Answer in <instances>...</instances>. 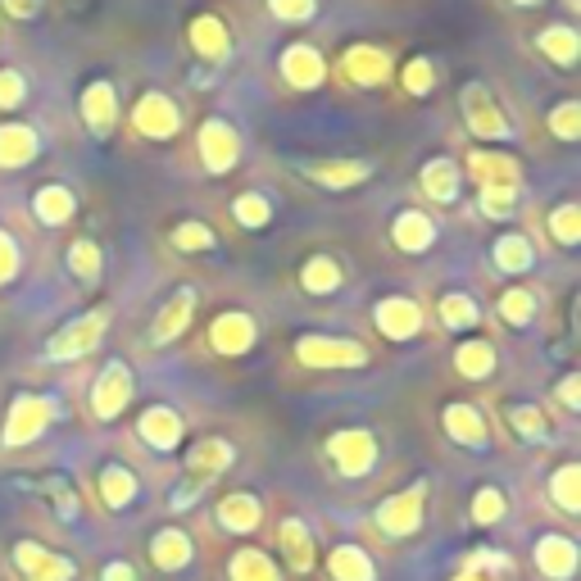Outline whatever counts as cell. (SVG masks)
Instances as JSON below:
<instances>
[{
	"label": "cell",
	"instance_id": "obj_1",
	"mask_svg": "<svg viewBox=\"0 0 581 581\" xmlns=\"http://www.w3.org/2000/svg\"><path fill=\"white\" fill-rule=\"evenodd\" d=\"M459 114H464V128L477 137V141H514L518 128L509 123V114L500 110V100L487 83H464L459 87Z\"/></svg>",
	"mask_w": 581,
	"mask_h": 581
},
{
	"label": "cell",
	"instance_id": "obj_2",
	"mask_svg": "<svg viewBox=\"0 0 581 581\" xmlns=\"http://www.w3.org/2000/svg\"><path fill=\"white\" fill-rule=\"evenodd\" d=\"M195 150H200V168L210 173V178H227L237 164H241V132L232 118H205L195 132Z\"/></svg>",
	"mask_w": 581,
	"mask_h": 581
},
{
	"label": "cell",
	"instance_id": "obj_3",
	"mask_svg": "<svg viewBox=\"0 0 581 581\" xmlns=\"http://www.w3.org/2000/svg\"><path fill=\"white\" fill-rule=\"evenodd\" d=\"M105 332H110V310L100 305V310H87V314H78V318H68L55 337L46 341V359H83V355H91V350L105 341Z\"/></svg>",
	"mask_w": 581,
	"mask_h": 581
},
{
	"label": "cell",
	"instance_id": "obj_4",
	"mask_svg": "<svg viewBox=\"0 0 581 581\" xmlns=\"http://www.w3.org/2000/svg\"><path fill=\"white\" fill-rule=\"evenodd\" d=\"M295 359L305 368H368V345L355 337L305 332L295 341Z\"/></svg>",
	"mask_w": 581,
	"mask_h": 581
},
{
	"label": "cell",
	"instance_id": "obj_5",
	"mask_svg": "<svg viewBox=\"0 0 581 581\" xmlns=\"http://www.w3.org/2000/svg\"><path fill=\"white\" fill-rule=\"evenodd\" d=\"M291 168L318 191H355L364 187L377 164L372 160H355V155H337V160H291Z\"/></svg>",
	"mask_w": 581,
	"mask_h": 581
},
{
	"label": "cell",
	"instance_id": "obj_6",
	"mask_svg": "<svg viewBox=\"0 0 581 581\" xmlns=\"http://www.w3.org/2000/svg\"><path fill=\"white\" fill-rule=\"evenodd\" d=\"M55 422V400L50 395H33V391H18L10 404V418H5V432H0V445H28L37 441L46 427Z\"/></svg>",
	"mask_w": 581,
	"mask_h": 581
},
{
	"label": "cell",
	"instance_id": "obj_7",
	"mask_svg": "<svg viewBox=\"0 0 581 581\" xmlns=\"http://www.w3.org/2000/svg\"><path fill=\"white\" fill-rule=\"evenodd\" d=\"M132 128L146 141H173L182 132V110L178 100L164 96V91H141V100L132 105Z\"/></svg>",
	"mask_w": 581,
	"mask_h": 581
},
{
	"label": "cell",
	"instance_id": "obj_8",
	"mask_svg": "<svg viewBox=\"0 0 581 581\" xmlns=\"http://www.w3.org/2000/svg\"><path fill=\"white\" fill-rule=\"evenodd\" d=\"M78 114H83L87 132H91L96 141H110V137L118 132V118H123L114 83H110V78H91V83L83 87V96H78Z\"/></svg>",
	"mask_w": 581,
	"mask_h": 581
},
{
	"label": "cell",
	"instance_id": "obj_9",
	"mask_svg": "<svg viewBox=\"0 0 581 581\" xmlns=\"http://www.w3.org/2000/svg\"><path fill=\"white\" fill-rule=\"evenodd\" d=\"M132 368L123 364V359H110L105 368L96 372V382H91V414L100 422H110L118 418L123 409H128V400H132Z\"/></svg>",
	"mask_w": 581,
	"mask_h": 581
},
{
	"label": "cell",
	"instance_id": "obj_10",
	"mask_svg": "<svg viewBox=\"0 0 581 581\" xmlns=\"http://www.w3.org/2000/svg\"><path fill=\"white\" fill-rule=\"evenodd\" d=\"M341 73H345V83H355V87H387L395 78V64H391V50L387 46H345V55H341Z\"/></svg>",
	"mask_w": 581,
	"mask_h": 581
},
{
	"label": "cell",
	"instance_id": "obj_11",
	"mask_svg": "<svg viewBox=\"0 0 581 581\" xmlns=\"http://www.w3.org/2000/svg\"><path fill=\"white\" fill-rule=\"evenodd\" d=\"M277 73H282V83L291 91H318L327 83V60L318 46L291 41V46H282V55H277Z\"/></svg>",
	"mask_w": 581,
	"mask_h": 581
},
{
	"label": "cell",
	"instance_id": "obj_12",
	"mask_svg": "<svg viewBox=\"0 0 581 581\" xmlns=\"http://www.w3.org/2000/svg\"><path fill=\"white\" fill-rule=\"evenodd\" d=\"M255 341H260V323L250 318L245 310H223V314H214V323H210V345L218 350L223 359L250 355V350H255Z\"/></svg>",
	"mask_w": 581,
	"mask_h": 581
},
{
	"label": "cell",
	"instance_id": "obj_13",
	"mask_svg": "<svg viewBox=\"0 0 581 581\" xmlns=\"http://www.w3.org/2000/svg\"><path fill=\"white\" fill-rule=\"evenodd\" d=\"M372 327L387 341H414L422 332V305L414 295H382L372 305Z\"/></svg>",
	"mask_w": 581,
	"mask_h": 581
},
{
	"label": "cell",
	"instance_id": "obj_14",
	"mask_svg": "<svg viewBox=\"0 0 581 581\" xmlns=\"http://www.w3.org/2000/svg\"><path fill=\"white\" fill-rule=\"evenodd\" d=\"M459 168H468V178L477 182V191H482V187H522V164L509 155V150L472 146Z\"/></svg>",
	"mask_w": 581,
	"mask_h": 581
},
{
	"label": "cell",
	"instance_id": "obj_15",
	"mask_svg": "<svg viewBox=\"0 0 581 581\" xmlns=\"http://www.w3.org/2000/svg\"><path fill=\"white\" fill-rule=\"evenodd\" d=\"M195 310H200V291L195 287H178L160 305L155 323H150V345H173L195 323Z\"/></svg>",
	"mask_w": 581,
	"mask_h": 581
},
{
	"label": "cell",
	"instance_id": "obj_16",
	"mask_svg": "<svg viewBox=\"0 0 581 581\" xmlns=\"http://www.w3.org/2000/svg\"><path fill=\"white\" fill-rule=\"evenodd\" d=\"M327 459L337 464L341 477H364L377 464V441H372V432H364V427H345V432H337L332 441H327Z\"/></svg>",
	"mask_w": 581,
	"mask_h": 581
},
{
	"label": "cell",
	"instance_id": "obj_17",
	"mask_svg": "<svg viewBox=\"0 0 581 581\" xmlns=\"http://www.w3.org/2000/svg\"><path fill=\"white\" fill-rule=\"evenodd\" d=\"M37 155H41V132L33 128V123L0 118V168L18 173V168L37 164Z\"/></svg>",
	"mask_w": 581,
	"mask_h": 581
},
{
	"label": "cell",
	"instance_id": "obj_18",
	"mask_svg": "<svg viewBox=\"0 0 581 581\" xmlns=\"http://www.w3.org/2000/svg\"><path fill=\"white\" fill-rule=\"evenodd\" d=\"M422 500H427V482H414L404 495H391L382 509H377V527L387 536H414L422 527Z\"/></svg>",
	"mask_w": 581,
	"mask_h": 581
},
{
	"label": "cell",
	"instance_id": "obj_19",
	"mask_svg": "<svg viewBox=\"0 0 581 581\" xmlns=\"http://www.w3.org/2000/svg\"><path fill=\"white\" fill-rule=\"evenodd\" d=\"M187 46L205 64H227L232 60V28H227L218 14H195L187 23Z\"/></svg>",
	"mask_w": 581,
	"mask_h": 581
},
{
	"label": "cell",
	"instance_id": "obj_20",
	"mask_svg": "<svg viewBox=\"0 0 581 581\" xmlns=\"http://www.w3.org/2000/svg\"><path fill=\"white\" fill-rule=\"evenodd\" d=\"M437 218L427 210H400L391 218V245L400 250V255H427V250L437 245Z\"/></svg>",
	"mask_w": 581,
	"mask_h": 581
},
{
	"label": "cell",
	"instance_id": "obj_21",
	"mask_svg": "<svg viewBox=\"0 0 581 581\" xmlns=\"http://www.w3.org/2000/svg\"><path fill=\"white\" fill-rule=\"evenodd\" d=\"M418 191L432 200V205H454L464 191V168L459 160H450V155H432L422 168H418Z\"/></svg>",
	"mask_w": 581,
	"mask_h": 581
},
{
	"label": "cell",
	"instance_id": "obj_22",
	"mask_svg": "<svg viewBox=\"0 0 581 581\" xmlns=\"http://www.w3.org/2000/svg\"><path fill=\"white\" fill-rule=\"evenodd\" d=\"M441 422H445V437L454 441V445H468V450H487V418H482V409L477 404H468V400H454V404H445V414H441Z\"/></svg>",
	"mask_w": 581,
	"mask_h": 581
},
{
	"label": "cell",
	"instance_id": "obj_23",
	"mask_svg": "<svg viewBox=\"0 0 581 581\" xmlns=\"http://www.w3.org/2000/svg\"><path fill=\"white\" fill-rule=\"evenodd\" d=\"M137 437H141L150 450H160V454L178 450V441H182V418H178V409H168V404H150V409L137 418Z\"/></svg>",
	"mask_w": 581,
	"mask_h": 581
},
{
	"label": "cell",
	"instance_id": "obj_24",
	"mask_svg": "<svg viewBox=\"0 0 581 581\" xmlns=\"http://www.w3.org/2000/svg\"><path fill=\"white\" fill-rule=\"evenodd\" d=\"M491 264H495V273H504V277L532 273V268H536V245H532V237H527V232H500V237L491 241Z\"/></svg>",
	"mask_w": 581,
	"mask_h": 581
},
{
	"label": "cell",
	"instance_id": "obj_25",
	"mask_svg": "<svg viewBox=\"0 0 581 581\" xmlns=\"http://www.w3.org/2000/svg\"><path fill=\"white\" fill-rule=\"evenodd\" d=\"M232 459H237V450H232V441H223V437H205V441H195L187 450V468H191L195 482H214L223 468H232Z\"/></svg>",
	"mask_w": 581,
	"mask_h": 581
},
{
	"label": "cell",
	"instance_id": "obj_26",
	"mask_svg": "<svg viewBox=\"0 0 581 581\" xmlns=\"http://www.w3.org/2000/svg\"><path fill=\"white\" fill-rule=\"evenodd\" d=\"M33 214L46 223V227H64L73 214H78V195L64 182H41L33 191Z\"/></svg>",
	"mask_w": 581,
	"mask_h": 581
},
{
	"label": "cell",
	"instance_id": "obj_27",
	"mask_svg": "<svg viewBox=\"0 0 581 581\" xmlns=\"http://www.w3.org/2000/svg\"><path fill=\"white\" fill-rule=\"evenodd\" d=\"M536 50H541L550 64L577 68V60H581V37H577L572 23H550V28L536 33Z\"/></svg>",
	"mask_w": 581,
	"mask_h": 581
},
{
	"label": "cell",
	"instance_id": "obj_28",
	"mask_svg": "<svg viewBox=\"0 0 581 581\" xmlns=\"http://www.w3.org/2000/svg\"><path fill=\"white\" fill-rule=\"evenodd\" d=\"M64 264H68V277H73L78 287H100V277H105V255H100V245H96L91 237L68 241Z\"/></svg>",
	"mask_w": 581,
	"mask_h": 581
},
{
	"label": "cell",
	"instance_id": "obj_29",
	"mask_svg": "<svg viewBox=\"0 0 581 581\" xmlns=\"http://www.w3.org/2000/svg\"><path fill=\"white\" fill-rule=\"evenodd\" d=\"M345 282V268L337 264V255H310L300 264V291L310 295H337Z\"/></svg>",
	"mask_w": 581,
	"mask_h": 581
},
{
	"label": "cell",
	"instance_id": "obj_30",
	"mask_svg": "<svg viewBox=\"0 0 581 581\" xmlns=\"http://www.w3.org/2000/svg\"><path fill=\"white\" fill-rule=\"evenodd\" d=\"M454 368H459V377H468V382H487V377L495 372V345L487 337H468L454 345Z\"/></svg>",
	"mask_w": 581,
	"mask_h": 581
},
{
	"label": "cell",
	"instance_id": "obj_31",
	"mask_svg": "<svg viewBox=\"0 0 581 581\" xmlns=\"http://www.w3.org/2000/svg\"><path fill=\"white\" fill-rule=\"evenodd\" d=\"M437 318L445 332H468V327H482V305L468 291H445L437 300Z\"/></svg>",
	"mask_w": 581,
	"mask_h": 581
},
{
	"label": "cell",
	"instance_id": "obj_32",
	"mask_svg": "<svg viewBox=\"0 0 581 581\" xmlns=\"http://www.w3.org/2000/svg\"><path fill=\"white\" fill-rule=\"evenodd\" d=\"M260 518H264V504L250 491H232V495H223V504H218V522L227 527V532H255Z\"/></svg>",
	"mask_w": 581,
	"mask_h": 581
},
{
	"label": "cell",
	"instance_id": "obj_33",
	"mask_svg": "<svg viewBox=\"0 0 581 581\" xmlns=\"http://www.w3.org/2000/svg\"><path fill=\"white\" fill-rule=\"evenodd\" d=\"M168 245L178 250V255H210V250L218 245V232L200 218H178L168 227Z\"/></svg>",
	"mask_w": 581,
	"mask_h": 581
},
{
	"label": "cell",
	"instance_id": "obj_34",
	"mask_svg": "<svg viewBox=\"0 0 581 581\" xmlns=\"http://www.w3.org/2000/svg\"><path fill=\"white\" fill-rule=\"evenodd\" d=\"M500 318L509 323V327H532L536 323V310H541V295L532 291V287H522V282H514L509 291H500Z\"/></svg>",
	"mask_w": 581,
	"mask_h": 581
},
{
	"label": "cell",
	"instance_id": "obj_35",
	"mask_svg": "<svg viewBox=\"0 0 581 581\" xmlns=\"http://www.w3.org/2000/svg\"><path fill=\"white\" fill-rule=\"evenodd\" d=\"M100 495H105L110 509H128V504L137 500L132 468H123V464H105V468H100Z\"/></svg>",
	"mask_w": 581,
	"mask_h": 581
},
{
	"label": "cell",
	"instance_id": "obj_36",
	"mask_svg": "<svg viewBox=\"0 0 581 581\" xmlns=\"http://www.w3.org/2000/svg\"><path fill=\"white\" fill-rule=\"evenodd\" d=\"M18 564H23V572H33L37 581H68L73 577V564L68 559H55V554H46V550H37L28 541L18 545Z\"/></svg>",
	"mask_w": 581,
	"mask_h": 581
},
{
	"label": "cell",
	"instance_id": "obj_37",
	"mask_svg": "<svg viewBox=\"0 0 581 581\" xmlns=\"http://www.w3.org/2000/svg\"><path fill=\"white\" fill-rule=\"evenodd\" d=\"M437 78H441V73L432 64V55H414V60H404V68H400V87H404V96H414V100L432 96Z\"/></svg>",
	"mask_w": 581,
	"mask_h": 581
},
{
	"label": "cell",
	"instance_id": "obj_38",
	"mask_svg": "<svg viewBox=\"0 0 581 581\" xmlns=\"http://www.w3.org/2000/svg\"><path fill=\"white\" fill-rule=\"evenodd\" d=\"M545 227H550V237L559 241L564 250H577V245H581V205H577V200H564V205H554L550 218H545Z\"/></svg>",
	"mask_w": 581,
	"mask_h": 581
},
{
	"label": "cell",
	"instance_id": "obj_39",
	"mask_svg": "<svg viewBox=\"0 0 581 581\" xmlns=\"http://www.w3.org/2000/svg\"><path fill=\"white\" fill-rule=\"evenodd\" d=\"M232 218L245 227V232H264V227L273 223V200L260 195V191H241L232 200Z\"/></svg>",
	"mask_w": 581,
	"mask_h": 581
},
{
	"label": "cell",
	"instance_id": "obj_40",
	"mask_svg": "<svg viewBox=\"0 0 581 581\" xmlns=\"http://www.w3.org/2000/svg\"><path fill=\"white\" fill-rule=\"evenodd\" d=\"M150 550H155V564H160L164 572H178V568L191 564V541H187V532H173V527L150 541Z\"/></svg>",
	"mask_w": 581,
	"mask_h": 581
},
{
	"label": "cell",
	"instance_id": "obj_41",
	"mask_svg": "<svg viewBox=\"0 0 581 581\" xmlns=\"http://www.w3.org/2000/svg\"><path fill=\"white\" fill-rule=\"evenodd\" d=\"M327 568H332V577L337 581H372L377 572H372V559L364 550H355V545H341V550H332V559H327Z\"/></svg>",
	"mask_w": 581,
	"mask_h": 581
},
{
	"label": "cell",
	"instance_id": "obj_42",
	"mask_svg": "<svg viewBox=\"0 0 581 581\" xmlns=\"http://www.w3.org/2000/svg\"><path fill=\"white\" fill-rule=\"evenodd\" d=\"M504 418L522 441H550V418L541 414V404H509Z\"/></svg>",
	"mask_w": 581,
	"mask_h": 581
},
{
	"label": "cell",
	"instance_id": "obj_43",
	"mask_svg": "<svg viewBox=\"0 0 581 581\" xmlns=\"http://www.w3.org/2000/svg\"><path fill=\"white\" fill-rule=\"evenodd\" d=\"M545 128H550V137H559L564 146H577L581 141V105H577V100H559V105L545 114Z\"/></svg>",
	"mask_w": 581,
	"mask_h": 581
},
{
	"label": "cell",
	"instance_id": "obj_44",
	"mask_svg": "<svg viewBox=\"0 0 581 581\" xmlns=\"http://www.w3.org/2000/svg\"><path fill=\"white\" fill-rule=\"evenodd\" d=\"M518 200H522V187H482L477 191V210L495 223H504V218H514Z\"/></svg>",
	"mask_w": 581,
	"mask_h": 581
},
{
	"label": "cell",
	"instance_id": "obj_45",
	"mask_svg": "<svg viewBox=\"0 0 581 581\" xmlns=\"http://www.w3.org/2000/svg\"><path fill=\"white\" fill-rule=\"evenodd\" d=\"M536 559H541V572H554V577H568L572 572V545L564 541V536H545L541 545H536Z\"/></svg>",
	"mask_w": 581,
	"mask_h": 581
},
{
	"label": "cell",
	"instance_id": "obj_46",
	"mask_svg": "<svg viewBox=\"0 0 581 581\" xmlns=\"http://www.w3.org/2000/svg\"><path fill=\"white\" fill-rule=\"evenodd\" d=\"M23 100H28V78H23L14 64H5L0 68V114L23 110Z\"/></svg>",
	"mask_w": 581,
	"mask_h": 581
},
{
	"label": "cell",
	"instance_id": "obj_47",
	"mask_svg": "<svg viewBox=\"0 0 581 581\" xmlns=\"http://www.w3.org/2000/svg\"><path fill=\"white\" fill-rule=\"evenodd\" d=\"M268 14L277 23H291V28H300V23H314L318 0H268Z\"/></svg>",
	"mask_w": 581,
	"mask_h": 581
},
{
	"label": "cell",
	"instance_id": "obj_48",
	"mask_svg": "<svg viewBox=\"0 0 581 581\" xmlns=\"http://www.w3.org/2000/svg\"><path fill=\"white\" fill-rule=\"evenodd\" d=\"M282 545H287V554H291V564L305 572V568H310V536H305V522L287 518V522H282Z\"/></svg>",
	"mask_w": 581,
	"mask_h": 581
},
{
	"label": "cell",
	"instance_id": "obj_49",
	"mask_svg": "<svg viewBox=\"0 0 581 581\" xmlns=\"http://www.w3.org/2000/svg\"><path fill=\"white\" fill-rule=\"evenodd\" d=\"M18 273H23V250H18V237L0 227V287H10Z\"/></svg>",
	"mask_w": 581,
	"mask_h": 581
},
{
	"label": "cell",
	"instance_id": "obj_50",
	"mask_svg": "<svg viewBox=\"0 0 581 581\" xmlns=\"http://www.w3.org/2000/svg\"><path fill=\"white\" fill-rule=\"evenodd\" d=\"M232 572H237V581H277V572L268 568V559H264V554H255V550H245V554H237V564H232Z\"/></svg>",
	"mask_w": 581,
	"mask_h": 581
},
{
	"label": "cell",
	"instance_id": "obj_51",
	"mask_svg": "<svg viewBox=\"0 0 581 581\" xmlns=\"http://www.w3.org/2000/svg\"><path fill=\"white\" fill-rule=\"evenodd\" d=\"M500 514H504V495H500L495 487L477 491V500H472V518H477V522H495Z\"/></svg>",
	"mask_w": 581,
	"mask_h": 581
},
{
	"label": "cell",
	"instance_id": "obj_52",
	"mask_svg": "<svg viewBox=\"0 0 581 581\" xmlns=\"http://www.w3.org/2000/svg\"><path fill=\"white\" fill-rule=\"evenodd\" d=\"M554 495H559V504H564L568 514L577 509V464L559 468V477H554Z\"/></svg>",
	"mask_w": 581,
	"mask_h": 581
},
{
	"label": "cell",
	"instance_id": "obj_53",
	"mask_svg": "<svg viewBox=\"0 0 581 581\" xmlns=\"http://www.w3.org/2000/svg\"><path fill=\"white\" fill-rule=\"evenodd\" d=\"M41 5L46 0H0V14L14 23H33V18H41Z\"/></svg>",
	"mask_w": 581,
	"mask_h": 581
},
{
	"label": "cell",
	"instance_id": "obj_54",
	"mask_svg": "<svg viewBox=\"0 0 581 581\" xmlns=\"http://www.w3.org/2000/svg\"><path fill=\"white\" fill-rule=\"evenodd\" d=\"M559 400L568 404V409H577V404H581V400H577V372H568L564 382H559Z\"/></svg>",
	"mask_w": 581,
	"mask_h": 581
},
{
	"label": "cell",
	"instance_id": "obj_55",
	"mask_svg": "<svg viewBox=\"0 0 581 581\" xmlns=\"http://www.w3.org/2000/svg\"><path fill=\"white\" fill-rule=\"evenodd\" d=\"M100 581H132V572H128V564H110Z\"/></svg>",
	"mask_w": 581,
	"mask_h": 581
},
{
	"label": "cell",
	"instance_id": "obj_56",
	"mask_svg": "<svg viewBox=\"0 0 581 581\" xmlns=\"http://www.w3.org/2000/svg\"><path fill=\"white\" fill-rule=\"evenodd\" d=\"M509 5H518V10H536V5H545V0H509Z\"/></svg>",
	"mask_w": 581,
	"mask_h": 581
}]
</instances>
